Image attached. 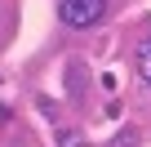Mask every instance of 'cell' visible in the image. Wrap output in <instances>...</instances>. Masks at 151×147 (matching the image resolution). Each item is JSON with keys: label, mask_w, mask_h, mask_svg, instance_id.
I'll return each instance as SVG.
<instances>
[{"label": "cell", "mask_w": 151, "mask_h": 147, "mask_svg": "<svg viewBox=\"0 0 151 147\" xmlns=\"http://www.w3.org/2000/svg\"><path fill=\"white\" fill-rule=\"evenodd\" d=\"M80 143H85V138L76 134V129H62V134H58V147H80Z\"/></svg>", "instance_id": "3"}, {"label": "cell", "mask_w": 151, "mask_h": 147, "mask_svg": "<svg viewBox=\"0 0 151 147\" xmlns=\"http://www.w3.org/2000/svg\"><path fill=\"white\" fill-rule=\"evenodd\" d=\"M138 76H142V85L151 89V36L138 40Z\"/></svg>", "instance_id": "2"}, {"label": "cell", "mask_w": 151, "mask_h": 147, "mask_svg": "<svg viewBox=\"0 0 151 147\" xmlns=\"http://www.w3.org/2000/svg\"><path fill=\"white\" fill-rule=\"evenodd\" d=\"M133 143H138V134H133V129H124V134H120V138H116L111 147H133Z\"/></svg>", "instance_id": "4"}, {"label": "cell", "mask_w": 151, "mask_h": 147, "mask_svg": "<svg viewBox=\"0 0 151 147\" xmlns=\"http://www.w3.org/2000/svg\"><path fill=\"white\" fill-rule=\"evenodd\" d=\"M58 14H62L67 27H93V22L107 14V0H62Z\"/></svg>", "instance_id": "1"}]
</instances>
